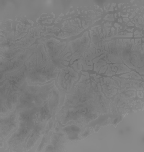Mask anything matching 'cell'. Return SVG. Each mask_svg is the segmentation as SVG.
<instances>
[{
  "label": "cell",
  "instance_id": "obj_1",
  "mask_svg": "<svg viewBox=\"0 0 144 152\" xmlns=\"http://www.w3.org/2000/svg\"><path fill=\"white\" fill-rule=\"evenodd\" d=\"M62 71L60 73L59 79V85L62 91H69L71 89L72 85L78 78V74L75 72L72 68H69V73L67 71Z\"/></svg>",
  "mask_w": 144,
  "mask_h": 152
}]
</instances>
